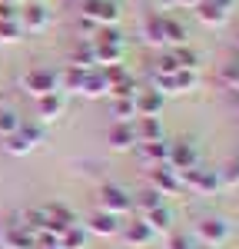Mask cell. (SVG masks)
Returning a JSON list of instances; mask_svg holds the SVG:
<instances>
[{
	"mask_svg": "<svg viewBox=\"0 0 239 249\" xmlns=\"http://www.w3.org/2000/svg\"><path fill=\"white\" fill-rule=\"evenodd\" d=\"M110 90H113V96H137V90H133V80L123 77L120 83H110Z\"/></svg>",
	"mask_w": 239,
	"mask_h": 249,
	"instance_id": "cell-30",
	"label": "cell"
},
{
	"mask_svg": "<svg viewBox=\"0 0 239 249\" xmlns=\"http://www.w3.org/2000/svg\"><path fill=\"white\" fill-rule=\"evenodd\" d=\"M226 183H239V160H236V163H229V170H226Z\"/></svg>",
	"mask_w": 239,
	"mask_h": 249,
	"instance_id": "cell-34",
	"label": "cell"
},
{
	"mask_svg": "<svg viewBox=\"0 0 239 249\" xmlns=\"http://www.w3.org/2000/svg\"><path fill=\"white\" fill-rule=\"evenodd\" d=\"M173 83H176V90H189V87H196V73L193 70H176Z\"/></svg>",
	"mask_w": 239,
	"mask_h": 249,
	"instance_id": "cell-27",
	"label": "cell"
},
{
	"mask_svg": "<svg viewBox=\"0 0 239 249\" xmlns=\"http://www.w3.org/2000/svg\"><path fill=\"white\" fill-rule=\"evenodd\" d=\"M83 17L90 23H100V27H110L120 20V7L113 0H83Z\"/></svg>",
	"mask_w": 239,
	"mask_h": 249,
	"instance_id": "cell-1",
	"label": "cell"
},
{
	"mask_svg": "<svg viewBox=\"0 0 239 249\" xmlns=\"http://www.w3.org/2000/svg\"><path fill=\"white\" fill-rule=\"evenodd\" d=\"M20 40V23L17 20H0V43H14Z\"/></svg>",
	"mask_w": 239,
	"mask_h": 249,
	"instance_id": "cell-24",
	"label": "cell"
},
{
	"mask_svg": "<svg viewBox=\"0 0 239 249\" xmlns=\"http://www.w3.org/2000/svg\"><path fill=\"white\" fill-rule=\"evenodd\" d=\"M83 73H86V70L70 67V70L63 73V87H67V90H80V87H83Z\"/></svg>",
	"mask_w": 239,
	"mask_h": 249,
	"instance_id": "cell-26",
	"label": "cell"
},
{
	"mask_svg": "<svg viewBox=\"0 0 239 249\" xmlns=\"http://www.w3.org/2000/svg\"><path fill=\"white\" fill-rule=\"evenodd\" d=\"M196 232H199L203 243H222V239L229 236V226H226L222 219H203Z\"/></svg>",
	"mask_w": 239,
	"mask_h": 249,
	"instance_id": "cell-9",
	"label": "cell"
},
{
	"mask_svg": "<svg viewBox=\"0 0 239 249\" xmlns=\"http://www.w3.org/2000/svg\"><path fill=\"white\" fill-rule=\"evenodd\" d=\"M90 230L97 232V236H117L123 226H120V219L113 213H97V216L90 219Z\"/></svg>",
	"mask_w": 239,
	"mask_h": 249,
	"instance_id": "cell-13",
	"label": "cell"
},
{
	"mask_svg": "<svg viewBox=\"0 0 239 249\" xmlns=\"http://www.w3.org/2000/svg\"><path fill=\"white\" fill-rule=\"evenodd\" d=\"M7 3H17V0H7Z\"/></svg>",
	"mask_w": 239,
	"mask_h": 249,
	"instance_id": "cell-36",
	"label": "cell"
},
{
	"mask_svg": "<svg viewBox=\"0 0 239 249\" xmlns=\"http://www.w3.org/2000/svg\"><path fill=\"white\" fill-rule=\"evenodd\" d=\"M7 246L10 249H34V236H30V230H23L20 223H10V230H7Z\"/></svg>",
	"mask_w": 239,
	"mask_h": 249,
	"instance_id": "cell-15",
	"label": "cell"
},
{
	"mask_svg": "<svg viewBox=\"0 0 239 249\" xmlns=\"http://www.w3.org/2000/svg\"><path fill=\"white\" fill-rule=\"evenodd\" d=\"M163 37L173 40V43H183L186 40V30H183V23H176V20L163 17Z\"/></svg>",
	"mask_w": 239,
	"mask_h": 249,
	"instance_id": "cell-22",
	"label": "cell"
},
{
	"mask_svg": "<svg viewBox=\"0 0 239 249\" xmlns=\"http://www.w3.org/2000/svg\"><path fill=\"white\" fill-rule=\"evenodd\" d=\"M17 126H20L17 113H10V110H0V133L10 136V133H17Z\"/></svg>",
	"mask_w": 239,
	"mask_h": 249,
	"instance_id": "cell-25",
	"label": "cell"
},
{
	"mask_svg": "<svg viewBox=\"0 0 239 249\" xmlns=\"http://www.w3.org/2000/svg\"><path fill=\"white\" fill-rule=\"evenodd\" d=\"M133 103H137V113H143V116H156V110L163 107V93H137L133 96Z\"/></svg>",
	"mask_w": 239,
	"mask_h": 249,
	"instance_id": "cell-16",
	"label": "cell"
},
{
	"mask_svg": "<svg viewBox=\"0 0 239 249\" xmlns=\"http://www.w3.org/2000/svg\"><path fill=\"white\" fill-rule=\"evenodd\" d=\"M93 53H97V63H106L110 67V63H120V53L123 50H120V43H97Z\"/></svg>",
	"mask_w": 239,
	"mask_h": 249,
	"instance_id": "cell-21",
	"label": "cell"
},
{
	"mask_svg": "<svg viewBox=\"0 0 239 249\" xmlns=\"http://www.w3.org/2000/svg\"><path fill=\"white\" fill-rule=\"evenodd\" d=\"M170 249H193V243H189L186 236H176V239H173V246H170Z\"/></svg>",
	"mask_w": 239,
	"mask_h": 249,
	"instance_id": "cell-35",
	"label": "cell"
},
{
	"mask_svg": "<svg viewBox=\"0 0 239 249\" xmlns=\"http://www.w3.org/2000/svg\"><path fill=\"white\" fill-rule=\"evenodd\" d=\"M179 183H189L193 190H199V193H209V190H216L219 173H216V170H199V166H193V170H183Z\"/></svg>",
	"mask_w": 239,
	"mask_h": 249,
	"instance_id": "cell-5",
	"label": "cell"
},
{
	"mask_svg": "<svg viewBox=\"0 0 239 249\" xmlns=\"http://www.w3.org/2000/svg\"><path fill=\"white\" fill-rule=\"evenodd\" d=\"M60 113H63V96H60L57 90L40 96V116H43V120H57Z\"/></svg>",
	"mask_w": 239,
	"mask_h": 249,
	"instance_id": "cell-17",
	"label": "cell"
},
{
	"mask_svg": "<svg viewBox=\"0 0 239 249\" xmlns=\"http://www.w3.org/2000/svg\"><path fill=\"white\" fill-rule=\"evenodd\" d=\"M40 130L37 126H17V133H10L7 136V150H10V153H30V150H34V146H37L40 143Z\"/></svg>",
	"mask_w": 239,
	"mask_h": 249,
	"instance_id": "cell-3",
	"label": "cell"
},
{
	"mask_svg": "<svg viewBox=\"0 0 239 249\" xmlns=\"http://www.w3.org/2000/svg\"><path fill=\"white\" fill-rule=\"evenodd\" d=\"M170 146H173V143H166V140H156V143H143V146H139V156H143L146 163H159V166H163V163L170 160Z\"/></svg>",
	"mask_w": 239,
	"mask_h": 249,
	"instance_id": "cell-11",
	"label": "cell"
},
{
	"mask_svg": "<svg viewBox=\"0 0 239 249\" xmlns=\"http://www.w3.org/2000/svg\"><path fill=\"white\" fill-rule=\"evenodd\" d=\"M47 23H50V14H47V7H43V3H30V7L23 10V27H27V30H34V34H37V30L47 27Z\"/></svg>",
	"mask_w": 239,
	"mask_h": 249,
	"instance_id": "cell-10",
	"label": "cell"
},
{
	"mask_svg": "<svg viewBox=\"0 0 239 249\" xmlns=\"http://www.w3.org/2000/svg\"><path fill=\"white\" fill-rule=\"evenodd\" d=\"M133 133H137V140H143V143H156V140H163V123H159L156 116H143L139 130H133Z\"/></svg>",
	"mask_w": 239,
	"mask_h": 249,
	"instance_id": "cell-14",
	"label": "cell"
},
{
	"mask_svg": "<svg viewBox=\"0 0 239 249\" xmlns=\"http://www.w3.org/2000/svg\"><path fill=\"white\" fill-rule=\"evenodd\" d=\"M229 7H233V0H199V3H196L199 20H203V23H209V27L226 23V17H229Z\"/></svg>",
	"mask_w": 239,
	"mask_h": 249,
	"instance_id": "cell-2",
	"label": "cell"
},
{
	"mask_svg": "<svg viewBox=\"0 0 239 249\" xmlns=\"http://www.w3.org/2000/svg\"><path fill=\"white\" fill-rule=\"evenodd\" d=\"M170 166L176 173L193 170V166H196V150H193L189 143H173V146H170Z\"/></svg>",
	"mask_w": 239,
	"mask_h": 249,
	"instance_id": "cell-6",
	"label": "cell"
},
{
	"mask_svg": "<svg viewBox=\"0 0 239 249\" xmlns=\"http://www.w3.org/2000/svg\"><path fill=\"white\" fill-rule=\"evenodd\" d=\"M146 226L156 232V230H170L173 226V213L166 210V206H156V210L146 213Z\"/></svg>",
	"mask_w": 239,
	"mask_h": 249,
	"instance_id": "cell-19",
	"label": "cell"
},
{
	"mask_svg": "<svg viewBox=\"0 0 239 249\" xmlns=\"http://www.w3.org/2000/svg\"><path fill=\"white\" fill-rule=\"evenodd\" d=\"M110 143H113L117 150H126L130 143H137V133H133L126 123H120V126H113V130H110Z\"/></svg>",
	"mask_w": 239,
	"mask_h": 249,
	"instance_id": "cell-20",
	"label": "cell"
},
{
	"mask_svg": "<svg viewBox=\"0 0 239 249\" xmlns=\"http://www.w3.org/2000/svg\"><path fill=\"white\" fill-rule=\"evenodd\" d=\"M146 40H150V43H163V17H159V14H153V17L146 20Z\"/></svg>",
	"mask_w": 239,
	"mask_h": 249,
	"instance_id": "cell-23",
	"label": "cell"
},
{
	"mask_svg": "<svg viewBox=\"0 0 239 249\" xmlns=\"http://www.w3.org/2000/svg\"><path fill=\"white\" fill-rule=\"evenodd\" d=\"M120 232H123V239H126V243H137V246H143V243H150V239H153V230H150L146 223H130L126 230H120Z\"/></svg>",
	"mask_w": 239,
	"mask_h": 249,
	"instance_id": "cell-18",
	"label": "cell"
},
{
	"mask_svg": "<svg viewBox=\"0 0 239 249\" xmlns=\"http://www.w3.org/2000/svg\"><path fill=\"white\" fill-rule=\"evenodd\" d=\"M100 206H103V213H113V216H120V213H130V196L120 190V186H103L100 190Z\"/></svg>",
	"mask_w": 239,
	"mask_h": 249,
	"instance_id": "cell-4",
	"label": "cell"
},
{
	"mask_svg": "<svg viewBox=\"0 0 239 249\" xmlns=\"http://www.w3.org/2000/svg\"><path fill=\"white\" fill-rule=\"evenodd\" d=\"M139 206L150 213V210H156V206H163V193H156V190H146L143 196H139Z\"/></svg>",
	"mask_w": 239,
	"mask_h": 249,
	"instance_id": "cell-29",
	"label": "cell"
},
{
	"mask_svg": "<svg viewBox=\"0 0 239 249\" xmlns=\"http://www.w3.org/2000/svg\"><path fill=\"white\" fill-rule=\"evenodd\" d=\"M0 20H17V10H14V3L0 0Z\"/></svg>",
	"mask_w": 239,
	"mask_h": 249,
	"instance_id": "cell-32",
	"label": "cell"
},
{
	"mask_svg": "<svg viewBox=\"0 0 239 249\" xmlns=\"http://www.w3.org/2000/svg\"><path fill=\"white\" fill-rule=\"evenodd\" d=\"M110 90V83H106V77H103V70H86L83 73V87H80V93L86 96H100Z\"/></svg>",
	"mask_w": 239,
	"mask_h": 249,
	"instance_id": "cell-12",
	"label": "cell"
},
{
	"mask_svg": "<svg viewBox=\"0 0 239 249\" xmlns=\"http://www.w3.org/2000/svg\"><path fill=\"white\" fill-rule=\"evenodd\" d=\"M179 186H183V183H179V173L173 170V166H159V170L153 173V190L163 193V196H173Z\"/></svg>",
	"mask_w": 239,
	"mask_h": 249,
	"instance_id": "cell-8",
	"label": "cell"
},
{
	"mask_svg": "<svg viewBox=\"0 0 239 249\" xmlns=\"http://www.w3.org/2000/svg\"><path fill=\"white\" fill-rule=\"evenodd\" d=\"M130 113H137V103H133V100H120L117 103V116L120 120H130Z\"/></svg>",
	"mask_w": 239,
	"mask_h": 249,
	"instance_id": "cell-31",
	"label": "cell"
},
{
	"mask_svg": "<svg viewBox=\"0 0 239 249\" xmlns=\"http://www.w3.org/2000/svg\"><path fill=\"white\" fill-rule=\"evenodd\" d=\"M173 60H176V67H183V70H193V67L199 63V57L193 53V50H176Z\"/></svg>",
	"mask_w": 239,
	"mask_h": 249,
	"instance_id": "cell-28",
	"label": "cell"
},
{
	"mask_svg": "<svg viewBox=\"0 0 239 249\" xmlns=\"http://www.w3.org/2000/svg\"><path fill=\"white\" fill-rule=\"evenodd\" d=\"M176 70H179V67H176V60H173V57L159 60V73H176Z\"/></svg>",
	"mask_w": 239,
	"mask_h": 249,
	"instance_id": "cell-33",
	"label": "cell"
},
{
	"mask_svg": "<svg viewBox=\"0 0 239 249\" xmlns=\"http://www.w3.org/2000/svg\"><path fill=\"white\" fill-rule=\"evenodd\" d=\"M23 87H27L30 93H37V96H47V93L57 90V77L47 73V70H34L30 77H23Z\"/></svg>",
	"mask_w": 239,
	"mask_h": 249,
	"instance_id": "cell-7",
	"label": "cell"
}]
</instances>
